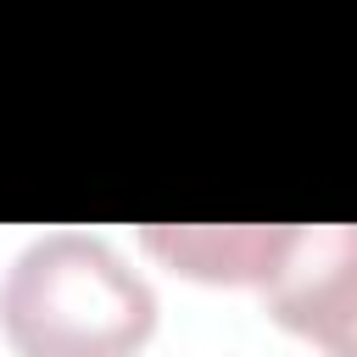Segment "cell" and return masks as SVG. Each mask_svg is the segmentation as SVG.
I'll return each mask as SVG.
<instances>
[{"instance_id":"cell-1","label":"cell","mask_w":357,"mask_h":357,"mask_svg":"<svg viewBox=\"0 0 357 357\" xmlns=\"http://www.w3.org/2000/svg\"><path fill=\"white\" fill-rule=\"evenodd\" d=\"M0 329L17 357H134L156 329V296L106 240L61 229L6 268Z\"/></svg>"},{"instance_id":"cell-2","label":"cell","mask_w":357,"mask_h":357,"mask_svg":"<svg viewBox=\"0 0 357 357\" xmlns=\"http://www.w3.org/2000/svg\"><path fill=\"white\" fill-rule=\"evenodd\" d=\"M262 301L273 324L312 340L324 357H357V223L290 229Z\"/></svg>"},{"instance_id":"cell-3","label":"cell","mask_w":357,"mask_h":357,"mask_svg":"<svg viewBox=\"0 0 357 357\" xmlns=\"http://www.w3.org/2000/svg\"><path fill=\"white\" fill-rule=\"evenodd\" d=\"M139 245L162 257L173 273L206 279V284H268L284 245L290 223H223V229H190V223H151L139 229Z\"/></svg>"}]
</instances>
